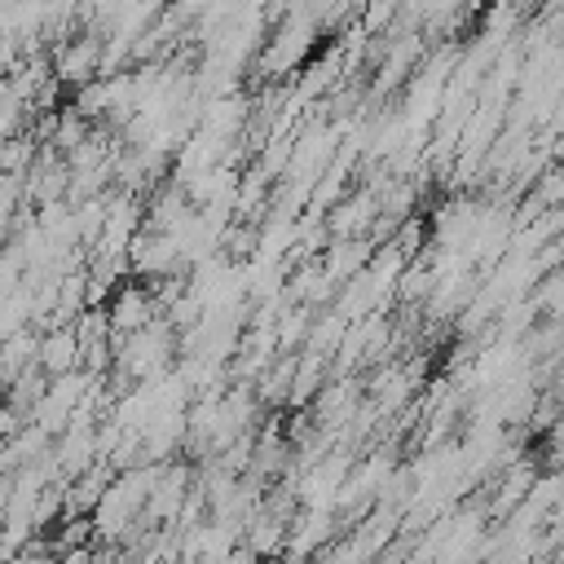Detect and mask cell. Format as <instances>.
<instances>
[{
	"instance_id": "6da1fadb",
	"label": "cell",
	"mask_w": 564,
	"mask_h": 564,
	"mask_svg": "<svg viewBox=\"0 0 564 564\" xmlns=\"http://www.w3.org/2000/svg\"><path fill=\"white\" fill-rule=\"evenodd\" d=\"M75 352H79V339H75L66 326H57L53 335L40 339V357H35V361H40L48 375H66V370L75 366Z\"/></svg>"
}]
</instances>
